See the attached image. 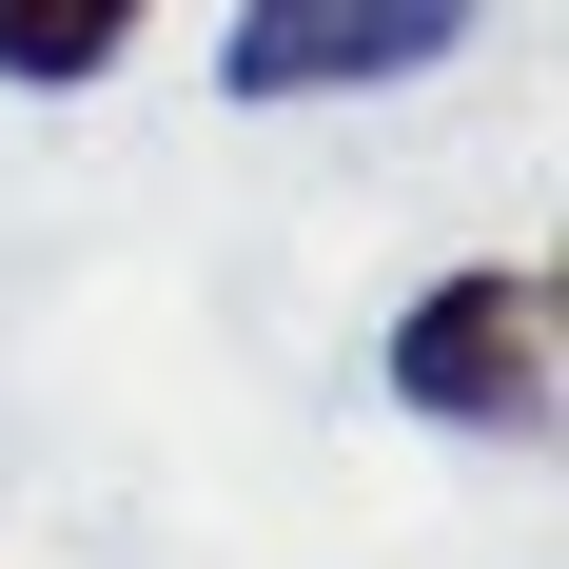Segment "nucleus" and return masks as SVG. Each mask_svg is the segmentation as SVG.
Wrapping results in <instances>:
<instances>
[{
    "instance_id": "nucleus-1",
    "label": "nucleus",
    "mask_w": 569,
    "mask_h": 569,
    "mask_svg": "<svg viewBox=\"0 0 569 569\" xmlns=\"http://www.w3.org/2000/svg\"><path fill=\"white\" fill-rule=\"evenodd\" d=\"M393 393L432 432H550V276L530 256H471L393 315Z\"/></svg>"
},
{
    "instance_id": "nucleus-2",
    "label": "nucleus",
    "mask_w": 569,
    "mask_h": 569,
    "mask_svg": "<svg viewBox=\"0 0 569 569\" xmlns=\"http://www.w3.org/2000/svg\"><path fill=\"white\" fill-rule=\"evenodd\" d=\"M471 40V0H236L217 79L236 99H373V79H432Z\"/></svg>"
},
{
    "instance_id": "nucleus-3",
    "label": "nucleus",
    "mask_w": 569,
    "mask_h": 569,
    "mask_svg": "<svg viewBox=\"0 0 569 569\" xmlns=\"http://www.w3.org/2000/svg\"><path fill=\"white\" fill-rule=\"evenodd\" d=\"M138 20H158V0H0V79H20V99H79V79L138 59Z\"/></svg>"
}]
</instances>
